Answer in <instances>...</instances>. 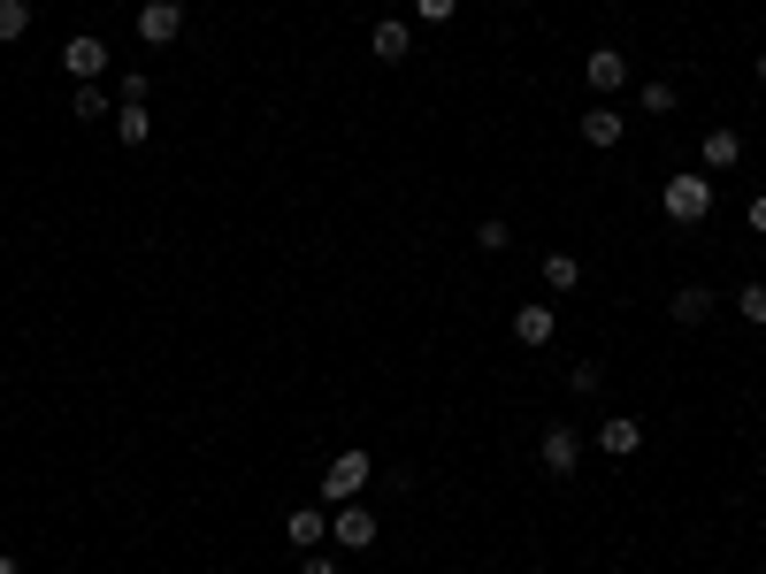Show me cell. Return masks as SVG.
Masks as SVG:
<instances>
[{"label": "cell", "mask_w": 766, "mask_h": 574, "mask_svg": "<svg viewBox=\"0 0 766 574\" xmlns=\"http://www.w3.org/2000/svg\"><path fill=\"white\" fill-rule=\"evenodd\" d=\"M659 207H667V223H705V215H713V176H705V169H682V176H667Z\"/></svg>", "instance_id": "6da1fadb"}, {"label": "cell", "mask_w": 766, "mask_h": 574, "mask_svg": "<svg viewBox=\"0 0 766 574\" xmlns=\"http://www.w3.org/2000/svg\"><path fill=\"white\" fill-rule=\"evenodd\" d=\"M368 483H376V459H368V452H337L330 475H322V498H330V506H353Z\"/></svg>", "instance_id": "7a4b0ae2"}, {"label": "cell", "mask_w": 766, "mask_h": 574, "mask_svg": "<svg viewBox=\"0 0 766 574\" xmlns=\"http://www.w3.org/2000/svg\"><path fill=\"white\" fill-rule=\"evenodd\" d=\"M116 139H123V145H147V139H153V108H147V77H139V69L123 77V100H116Z\"/></svg>", "instance_id": "3957f363"}, {"label": "cell", "mask_w": 766, "mask_h": 574, "mask_svg": "<svg viewBox=\"0 0 766 574\" xmlns=\"http://www.w3.org/2000/svg\"><path fill=\"white\" fill-rule=\"evenodd\" d=\"M537 459H544V475H575L583 467V436L568 430V422H552V430L537 436Z\"/></svg>", "instance_id": "277c9868"}, {"label": "cell", "mask_w": 766, "mask_h": 574, "mask_svg": "<svg viewBox=\"0 0 766 574\" xmlns=\"http://www.w3.org/2000/svg\"><path fill=\"white\" fill-rule=\"evenodd\" d=\"M330 544H337V552H368V544H376V513H368L360 498H353V506H337V521H330Z\"/></svg>", "instance_id": "5b68a950"}, {"label": "cell", "mask_w": 766, "mask_h": 574, "mask_svg": "<svg viewBox=\"0 0 766 574\" xmlns=\"http://www.w3.org/2000/svg\"><path fill=\"white\" fill-rule=\"evenodd\" d=\"M598 452H606V459H636V452H644V422H636V414H606V422H598Z\"/></svg>", "instance_id": "8992f818"}, {"label": "cell", "mask_w": 766, "mask_h": 574, "mask_svg": "<svg viewBox=\"0 0 766 574\" xmlns=\"http://www.w3.org/2000/svg\"><path fill=\"white\" fill-rule=\"evenodd\" d=\"M62 69H69V77H77V85H93V77H100V69H108V46H100V39H93V31H77V39H69V46H62Z\"/></svg>", "instance_id": "52a82bcc"}, {"label": "cell", "mask_w": 766, "mask_h": 574, "mask_svg": "<svg viewBox=\"0 0 766 574\" xmlns=\"http://www.w3.org/2000/svg\"><path fill=\"white\" fill-rule=\"evenodd\" d=\"M176 31H184V8H176V0H147V8H139V39H147V46H169Z\"/></svg>", "instance_id": "ba28073f"}, {"label": "cell", "mask_w": 766, "mask_h": 574, "mask_svg": "<svg viewBox=\"0 0 766 574\" xmlns=\"http://www.w3.org/2000/svg\"><path fill=\"white\" fill-rule=\"evenodd\" d=\"M583 77H591V93H621V85H628V54H621V46H598V54L583 62Z\"/></svg>", "instance_id": "9c48e42d"}, {"label": "cell", "mask_w": 766, "mask_h": 574, "mask_svg": "<svg viewBox=\"0 0 766 574\" xmlns=\"http://www.w3.org/2000/svg\"><path fill=\"white\" fill-rule=\"evenodd\" d=\"M368 46H376V62H407V54H414V31H407L399 15H384V23L368 31Z\"/></svg>", "instance_id": "30bf717a"}, {"label": "cell", "mask_w": 766, "mask_h": 574, "mask_svg": "<svg viewBox=\"0 0 766 574\" xmlns=\"http://www.w3.org/2000/svg\"><path fill=\"white\" fill-rule=\"evenodd\" d=\"M514 345H552V306H544V299L514 306Z\"/></svg>", "instance_id": "8fae6325"}, {"label": "cell", "mask_w": 766, "mask_h": 574, "mask_svg": "<svg viewBox=\"0 0 766 574\" xmlns=\"http://www.w3.org/2000/svg\"><path fill=\"white\" fill-rule=\"evenodd\" d=\"M621 131H628L621 108H591V116H583V145H621Z\"/></svg>", "instance_id": "7c38bea8"}, {"label": "cell", "mask_w": 766, "mask_h": 574, "mask_svg": "<svg viewBox=\"0 0 766 574\" xmlns=\"http://www.w3.org/2000/svg\"><path fill=\"white\" fill-rule=\"evenodd\" d=\"M698 161H705V169H736V161H744V139H736V131H705Z\"/></svg>", "instance_id": "4fadbf2b"}, {"label": "cell", "mask_w": 766, "mask_h": 574, "mask_svg": "<svg viewBox=\"0 0 766 574\" xmlns=\"http://www.w3.org/2000/svg\"><path fill=\"white\" fill-rule=\"evenodd\" d=\"M284 537H292V544H300V552H322V537H330V521H322V513H314V506H300V513H292V521H284Z\"/></svg>", "instance_id": "5bb4252c"}, {"label": "cell", "mask_w": 766, "mask_h": 574, "mask_svg": "<svg viewBox=\"0 0 766 574\" xmlns=\"http://www.w3.org/2000/svg\"><path fill=\"white\" fill-rule=\"evenodd\" d=\"M667 314H675V322H705V314H713V291H705V284H682L675 299H667Z\"/></svg>", "instance_id": "9a60e30c"}, {"label": "cell", "mask_w": 766, "mask_h": 574, "mask_svg": "<svg viewBox=\"0 0 766 574\" xmlns=\"http://www.w3.org/2000/svg\"><path fill=\"white\" fill-rule=\"evenodd\" d=\"M544 284L575 291V284H583V261H575V253H544Z\"/></svg>", "instance_id": "2e32d148"}, {"label": "cell", "mask_w": 766, "mask_h": 574, "mask_svg": "<svg viewBox=\"0 0 766 574\" xmlns=\"http://www.w3.org/2000/svg\"><path fill=\"white\" fill-rule=\"evenodd\" d=\"M636 108H644V116H675V85H667V77H651V85L636 93Z\"/></svg>", "instance_id": "e0dca14e"}, {"label": "cell", "mask_w": 766, "mask_h": 574, "mask_svg": "<svg viewBox=\"0 0 766 574\" xmlns=\"http://www.w3.org/2000/svg\"><path fill=\"white\" fill-rule=\"evenodd\" d=\"M23 31H31V8L23 0H0V46H15Z\"/></svg>", "instance_id": "ac0fdd59"}, {"label": "cell", "mask_w": 766, "mask_h": 574, "mask_svg": "<svg viewBox=\"0 0 766 574\" xmlns=\"http://www.w3.org/2000/svg\"><path fill=\"white\" fill-rule=\"evenodd\" d=\"M108 108H116V100H108V93H100V85H77V123H100V116H108Z\"/></svg>", "instance_id": "d6986e66"}, {"label": "cell", "mask_w": 766, "mask_h": 574, "mask_svg": "<svg viewBox=\"0 0 766 574\" xmlns=\"http://www.w3.org/2000/svg\"><path fill=\"white\" fill-rule=\"evenodd\" d=\"M736 314L759 329V322H766V284H744V291H736Z\"/></svg>", "instance_id": "ffe728a7"}, {"label": "cell", "mask_w": 766, "mask_h": 574, "mask_svg": "<svg viewBox=\"0 0 766 574\" xmlns=\"http://www.w3.org/2000/svg\"><path fill=\"white\" fill-rule=\"evenodd\" d=\"M506 238H514V230H506L498 215H490V223H475V246H483V253H506Z\"/></svg>", "instance_id": "44dd1931"}, {"label": "cell", "mask_w": 766, "mask_h": 574, "mask_svg": "<svg viewBox=\"0 0 766 574\" xmlns=\"http://www.w3.org/2000/svg\"><path fill=\"white\" fill-rule=\"evenodd\" d=\"M414 15H422V23H453L460 0H414Z\"/></svg>", "instance_id": "7402d4cb"}, {"label": "cell", "mask_w": 766, "mask_h": 574, "mask_svg": "<svg viewBox=\"0 0 766 574\" xmlns=\"http://www.w3.org/2000/svg\"><path fill=\"white\" fill-rule=\"evenodd\" d=\"M568 383H575V391L591 399V391H598V360H575V368H568Z\"/></svg>", "instance_id": "603a6c76"}, {"label": "cell", "mask_w": 766, "mask_h": 574, "mask_svg": "<svg viewBox=\"0 0 766 574\" xmlns=\"http://www.w3.org/2000/svg\"><path fill=\"white\" fill-rule=\"evenodd\" d=\"M300 574H337V560H330V552H306V567Z\"/></svg>", "instance_id": "cb8c5ba5"}, {"label": "cell", "mask_w": 766, "mask_h": 574, "mask_svg": "<svg viewBox=\"0 0 766 574\" xmlns=\"http://www.w3.org/2000/svg\"><path fill=\"white\" fill-rule=\"evenodd\" d=\"M752 230H766V192H759V199H752Z\"/></svg>", "instance_id": "d4e9b609"}, {"label": "cell", "mask_w": 766, "mask_h": 574, "mask_svg": "<svg viewBox=\"0 0 766 574\" xmlns=\"http://www.w3.org/2000/svg\"><path fill=\"white\" fill-rule=\"evenodd\" d=\"M0 574H23V560H0Z\"/></svg>", "instance_id": "484cf974"}, {"label": "cell", "mask_w": 766, "mask_h": 574, "mask_svg": "<svg viewBox=\"0 0 766 574\" xmlns=\"http://www.w3.org/2000/svg\"><path fill=\"white\" fill-rule=\"evenodd\" d=\"M759 85H766V54H759Z\"/></svg>", "instance_id": "4316f807"}]
</instances>
